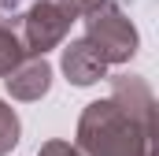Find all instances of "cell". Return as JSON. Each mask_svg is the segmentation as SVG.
Listing matches in <instances>:
<instances>
[{"instance_id":"obj_6","label":"cell","mask_w":159,"mask_h":156,"mask_svg":"<svg viewBox=\"0 0 159 156\" xmlns=\"http://www.w3.org/2000/svg\"><path fill=\"white\" fill-rule=\"evenodd\" d=\"M22 60H26V48H22V41H19V34H15L7 11L0 7V75L7 78Z\"/></svg>"},{"instance_id":"obj_8","label":"cell","mask_w":159,"mask_h":156,"mask_svg":"<svg viewBox=\"0 0 159 156\" xmlns=\"http://www.w3.org/2000/svg\"><path fill=\"white\" fill-rule=\"evenodd\" d=\"M41 156H78V149H70L67 141H48L41 149Z\"/></svg>"},{"instance_id":"obj_3","label":"cell","mask_w":159,"mask_h":156,"mask_svg":"<svg viewBox=\"0 0 159 156\" xmlns=\"http://www.w3.org/2000/svg\"><path fill=\"white\" fill-rule=\"evenodd\" d=\"M74 19H78V11L70 4H63V0H41V4H34L26 11V19H22V37H19L22 48H26V56H44L52 45H59L67 37Z\"/></svg>"},{"instance_id":"obj_9","label":"cell","mask_w":159,"mask_h":156,"mask_svg":"<svg viewBox=\"0 0 159 156\" xmlns=\"http://www.w3.org/2000/svg\"><path fill=\"white\" fill-rule=\"evenodd\" d=\"M63 4H70V7H74V11H78V15H81V11H85V4H89V0H63Z\"/></svg>"},{"instance_id":"obj_7","label":"cell","mask_w":159,"mask_h":156,"mask_svg":"<svg viewBox=\"0 0 159 156\" xmlns=\"http://www.w3.org/2000/svg\"><path fill=\"white\" fill-rule=\"evenodd\" d=\"M15 141H19V115L0 100V156L11 153V149H15Z\"/></svg>"},{"instance_id":"obj_1","label":"cell","mask_w":159,"mask_h":156,"mask_svg":"<svg viewBox=\"0 0 159 156\" xmlns=\"http://www.w3.org/2000/svg\"><path fill=\"white\" fill-rule=\"evenodd\" d=\"M152 93L137 75H119L111 100L85 108L78 145L85 156H156Z\"/></svg>"},{"instance_id":"obj_4","label":"cell","mask_w":159,"mask_h":156,"mask_svg":"<svg viewBox=\"0 0 159 156\" xmlns=\"http://www.w3.org/2000/svg\"><path fill=\"white\" fill-rule=\"evenodd\" d=\"M4 82H7V89H11L15 100H37L52 85V67L44 63V56H26Z\"/></svg>"},{"instance_id":"obj_5","label":"cell","mask_w":159,"mask_h":156,"mask_svg":"<svg viewBox=\"0 0 159 156\" xmlns=\"http://www.w3.org/2000/svg\"><path fill=\"white\" fill-rule=\"evenodd\" d=\"M63 71H67V78L74 85H93V82H100L107 75V63L85 37H78L63 48Z\"/></svg>"},{"instance_id":"obj_2","label":"cell","mask_w":159,"mask_h":156,"mask_svg":"<svg viewBox=\"0 0 159 156\" xmlns=\"http://www.w3.org/2000/svg\"><path fill=\"white\" fill-rule=\"evenodd\" d=\"M81 15H85V41L104 56V63H126L137 52V30L115 0H89Z\"/></svg>"}]
</instances>
